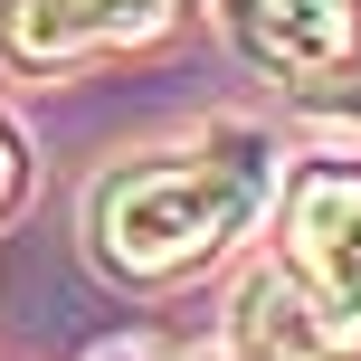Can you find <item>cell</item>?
I'll return each instance as SVG.
<instances>
[{
	"instance_id": "7a4b0ae2",
	"label": "cell",
	"mask_w": 361,
	"mask_h": 361,
	"mask_svg": "<svg viewBox=\"0 0 361 361\" xmlns=\"http://www.w3.org/2000/svg\"><path fill=\"white\" fill-rule=\"evenodd\" d=\"M286 257H295V286L314 295V324L324 343L343 352L361 343V171L352 162H314L286 200Z\"/></svg>"
},
{
	"instance_id": "277c9868",
	"label": "cell",
	"mask_w": 361,
	"mask_h": 361,
	"mask_svg": "<svg viewBox=\"0 0 361 361\" xmlns=\"http://www.w3.org/2000/svg\"><path fill=\"white\" fill-rule=\"evenodd\" d=\"M238 343L257 361H333L324 324L295 305V276H257V286L238 295Z\"/></svg>"
},
{
	"instance_id": "3957f363",
	"label": "cell",
	"mask_w": 361,
	"mask_h": 361,
	"mask_svg": "<svg viewBox=\"0 0 361 361\" xmlns=\"http://www.w3.org/2000/svg\"><path fill=\"white\" fill-rule=\"evenodd\" d=\"M238 29L276 76H333L361 38V0H238Z\"/></svg>"
},
{
	"instance_id": "5b68a950",
	"label": "cell",
	"mask_w": 361,
	"mask_h": 361,
	"mask_svg": "<svg viewBox=\"0 0 361 361\" xmlns=\"http://www.w3.org/2000/svg\"><path fill=\"white\" fill-rule=\"evenodd\" d=\"M171 10L180 0H67V29H76V48H124V38L171 29Z\"/></svg>"
},
{
	"instance_id": "6da1fadb",
	"label": "cell",
	"mask_w": 361,
	"mask_h": 361,
	"mask_svg": "<svg viewBox=\"0 0 361 361\" xmlns=\"http://www.w3.org/2000/svg\"><path fill=\"white\" fill-rule=\"evenodd\" d=\"M267 180H276V162H267L257 133H219L200 152L133 162V171H114L95 190V247H105V267L143 276V286L152 276H180L200 257H219L267 209Z\"/></svg>"
},
{
	"instance_id": "8992f818",
	"label": "cell",
	"mask_w": 361,
	"mask_h": 361,
	"mask_svg": "<svg viewBox=\"0 0 361 361\" xmlns=\"http://www.w3.org/2000/svg\"><path fill=\"white\" fill-rule=\"evenodd\" d=\"M10 190H19V143L0 133V200H10Z\"/></svg>"
}]
</instances>
